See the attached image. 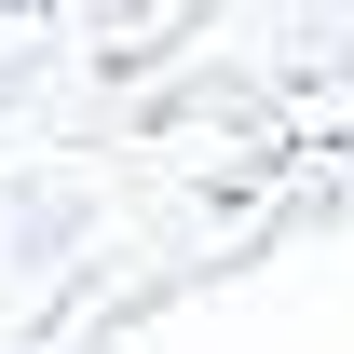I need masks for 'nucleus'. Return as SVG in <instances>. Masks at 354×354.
<instances>
[]
</instances>
